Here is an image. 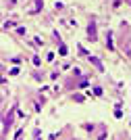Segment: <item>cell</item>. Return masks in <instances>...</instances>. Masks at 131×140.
<instances>
[]
</instances>
